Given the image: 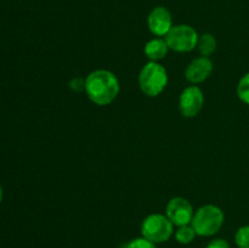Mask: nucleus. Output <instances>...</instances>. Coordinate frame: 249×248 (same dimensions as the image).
Instances as JSON below:
<instances>
[{
    "instance_id": "14",
    "label": "nucleus",
    "mask_w": 249,
    "mask_h": 248,
    "mask_svg": "<svg viewBox=\"0 0 249 248\" xmlns=\"http://www.w3.org/2000/svg\"><path fill=\"white\" fill-rule=\"evenodd\" d=\"M235 242L238 248H249V225L238 229L235 236Z\"/></svg>"
},
{
    "instance_id": "11",
    "label": "nucleus",
    "mask_w": 249,
    "mask_h": 248,
    "mask_svg": "<svg viewBox=\"0 0 249 248\" xmlns=\"http://www.w3.org/2000/svg\"><path fill=\"white\" fill-rule=\"evenodd\" d=\"M197 46H198V50L201 53V55L204 56V57H208V56H211L215 51L216 40L212 34L206 33L199 36Z\"/></svg>"
},
{
    "instance_id": "5",
    "label": "nucleus",
    "mask_w": 249,
    "mask_h": 248,
    "mask_svg": "<svg viewBox=\"0 0 249 248\" xmlns=\"http://www.w3.org/2000/svg\"><path fill=\"white\" fill-rule=\"evenodd\" d=\"M198 34L187 24H179L173 26L169 33L165 35L168 48L178 53H189L194 50L198 43Z\"/></svg>"
},
{
    "instance_id": "2",
    "label": "nucleus",
    "mask_w": 249,
    "mask_h": 248,
    "mask_svg": "<svg viewBox=\"0 0 249 248\" xmlns=\"http://www.w3.org/2000/svg\"><path fill=\"white\" fill-rule=\"evenodd\" d=\"M224 224V213L219 207L207 204L194 214L191 225L198 236H213Z\"/></svg>"
},
{
    "instance_id": "6",
    "label": "nucleus",
    "mask_w": 249,
    "mask_h": 248,
    "mask_svg": "<svg viewBox=\"0 0 249 248\" xmlns=\"http://www.w3.org/2000/svg\"><path fill=\"white\" fill-rule=\"evenodd\" d=\"M167 218L173 225H189L194 218V208L187 199L182 197H175L169 201L167 206Z\"/></svg>"
},
{
    "instance_id": "3",
    "label": "nucleus",
    "mask_w": 249,
    "mask_h": 248,
    "mask_svg": "<svg viewBox=\"0 0 249 248\" xmlns=\"http://www.w3.org/2000/svg\"><path fill=\"white\" fill-rule=\"evenodd\" d=\"M168 83L165 68L160 63L151 61L146 63L139 75V84L143 94L147 96H157L164 90Z\"/></svg>"
},
{
    "instance_id": "1",
    "label": "nucleus",
    "mask_w": 249,
    "mask_h": 248,
    "mask_svg": "<svg viewBox=\"0 0 249 248\" xmlns=\"http://www.w3.org/2000/svg\"><path fill=\"white\" fill-rule=\"evenodd\" d=\"M85 91L94 104L100 106L109 105L119 94V82L116 75L106 70L90 73L85 80Z\"/></svg>"
},
{
    "instance_id": "15",
    "label": "nucleus",
    "mask_w": 249,
    "mask_h": 248,
    "mask_svg": "<svg viewBox=\"0 0 249 248\" xmlns=\"http://www.w3.org/2000/svg\"><path fill=\"white\" fill-rule=\"evenodd\" d=\"M125 248H157L156 247V243H153L152 241L147 240L145 237H139L135 240H131L130 242L126 245Z\"/></svg>"
},
{
    "instance_id": "8",
    "label": "nucleus",
    "mask_w": 249,
    "mask_h": 248,
    "mask_svg": "<svg viewBox=\"0 0 249 248\" xmlns=\"http://www.w3.org/2000/svg\"><path fill=\"white\" fill-rule=\"evenodd\" d=\"M147 23L148 28L155 35H167L170 29L173 28L172 14L167 7L157 6L148 15Z\"/></svg>"
},
{
    "instance_id": "10",
    "label": "nucleus",
    "mask_w": 249,
    "mask_h": 248,
    "mask_svg": "<svg viewBox=\"0 0 249 248\" xmlns=\"http://www.w3.org/2000/svg\"><path fill=\"white\" fill-rule=\"evenodd\" d=\"M168 48L167 41L164 39H152L145 45V53L151 61L162 60L167 55Z\"/></svg>"
},
{
    "instance_id": "7",
    "label": "nucleus",
    "mask_w": 249,
    "mask_h": 248,
    "mask_svg": "<svg viewBox=\"0 0 249 248\" xmlns=\"http://www.w3.org/2000/svg\"><path fill=\"white\" fill-rule=\"evenodd\" d=\"M203 92L197 87H189L181 92L179 100L180 112L184 117L191 118L197 116L203 107Z\"/></svg>"
},
{
    "instance_id": "12",
    "label": "nucleus",
    "mask_w": 249,
    "mask_h": 248,
    "mask_svg": "<svg viewBox=\"0 0 249 248\" xmlns=\"http://www.w3.org/2000/svg\"><path fill=\"white\" fill-rule=\"evenodd\" d=\"M196 235L197 233L195 231V229L192 228V225H184L179 226V229L175 232V238L181 245H189V243H191L195 240Z\"/></svg>"
},
{
    "instance_id": "13",
    "label": "nucleus",
    "mask_w": 249,
    "mask_h": 248,
    "mask_svg": "<svg viewBox=\"0 0 249 248\" xmlns=\"http://www.w3.org/2000/svg\"><path fill=\"white\" fill-rule=\"evenodd\" d=\"M237 95L241 101L249 105V73L243 75L238 82Z\"/></svg>"
},
{
    "instance_id": "9",
    "label": "nucleus",
    "mask_w": 249,
    "mask_h": 248,
    "mask_svg": "<svg viewBox=\"0 0 249 248\" xmlns=\"http://www.w3.org/2000/svg\"><path fill=\"white\" fill-rule=\"evenodd\" d=\"M212 72H213V62L208 57L202 56V57L195 58L194 61L190 62L185 71V77L189 82L196 84V83L206 80Z\"/></svg>"
},
{
    "instance_id": "16",
    "label": "nucleus",
    "mask_w": 249,
    "mask_h": 248,
    "mask_svg": "<svg viewBox=\"0 0 249 248\" xmlns=\"http://www.w3.org/2000/svg\"><path fill=\"white\" fill-rule=\"evenodd\" d=\"M207 248H231L230 245L226 240H223V238H216V240H213Z\"/></svg>"
},
{
    "instance_id": "4",
    "label": "nucleus",
    "mask_w": 249,
    "mask_h": 248,
    "mask_svg": "<svg viewBox=\"0 0 249 248\" xmlns=\"http://www.w3.org/2000/svg\"><path fill=\"white\" fill-rule=\"evenodd\" d=\"M141 233L153 243L165 242L173 235V223L162 214H151L142 221Z\"/></svg>"
},
{
    "instance_id": "17",
    "label": "nucleus",
    "mask_w": 249,
    "mask_h": 248,
    "mask_svg": "<svg viewBox=\"0 0 249 248\" xmlns=\"http://www.w3.org/2000/svg\"><path fill=\"white\" fill-rule=\"evenodd\" d=\"M2 199V190H1V186H0V202H1Z\"/></svg>"
}]
</instances>
